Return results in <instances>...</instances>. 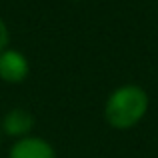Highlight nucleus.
I'll list each match as a JSON object with an SVG mask.
<instances>
[{
    "label": "nucleus",
    "mask_w": 158,
    "mask_h": 158,
    "mask_svg": "<svg viewBox=\"0 0 158 158\" xmlns=\"http://www.w3.org/2000/svg\"><path fill=\"white\" fill-rule=\"evenodd\" d=\"M148 96L138 86H122L106 102V120L114 128H130L146 114Z\"/></svg>",
    "instance_id": "f257e3e1"
},
{
    "label": "nucleus",
    "mask_w": 158,
    "mask_h": 158,
    "mask_svg": "<svg viewBox=\"0 0 158 158\" xmlns=\"http://www.w3.org/2000/svg\"><path fill=\"white\" fill-rule=\"evenodd\" d=\"M6 44H8V30H6V24L0 18V52L6 48Z\"/></svg>",
    "instance_id": "39448f33"
},
{
    "label": "nucleus",
    "mask_w": 158,
    "mask_h": 158,
    "mask_svg": "<svg viewBox=\"0 0 158 158\" xmlns=\"http://www.w3.org/2000/svg\"><path fill=\"white\" fill-rule=\"evenodd\" d=\"M28 76V62L24 54L18 50H2L0 52V78L10 84H18Z\"/></svg>",
    "instance_id": "f03ea898"
},
{
    "label": "nucleus",
    "mask_w": 158,
    "mask_h": 158,
    "mask_svg": "<svg viewBox=\"0 0 158 158\" xmlns=\"http://www.w3.org/2000/svg\"><path fill=\"white\" fill-rule=\"evenodd\" d=\"M32 124H34V118L28 110L24 108H12L2 120V128L6 134L10 136H24L30 132Z\"/></svg>",
    "instance_id": "20e7f679"
},
{
    "label": "nucleus",
    "mask_w": 158,
    "mask_h": 158,
    "mask_svg": "<svg viewBox=\"0 0 158 158\" xmlns=\"http://www.w3.org/2000/svg\"><path fill=\"white\" fill-rule=\"evenodd\" d=\"M10 158H56L54 148L42 138H22L12 146Z\"/></svg>",
    "instance_id": "7ed1b4c3"
}]
</instances>
